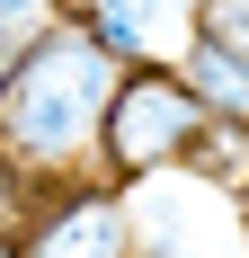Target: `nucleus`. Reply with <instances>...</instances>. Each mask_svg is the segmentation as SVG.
Masks as SVG:
<instances>
[{"label":"nucleus","mask_w":249,"mask_h":258,"mask_svg":"<svg viewBox=\"0 0 249 258\" xmlns=\"http://www.w3.org/2000/svg\"><path fill=\"white\" fill-rule=\"evenodd\" d=\"M116 72L125 62L72 18V0L53 9L45 36H27L9 53V72H0V169L27 196L98 178V116H107Z\"/></svg>","instance_id":"1"},{"label":"nucleus","mask_w":249,"mask_h":258,"mask_svg":"<svg viewBox=\"0 0 249 258\" xmlns=\"http://www.w3.org/2000/svg\"><path fill=\"white\" fill-rule=\"evenodd\" d=\"M205 98L178 80L169 53H151V62H125L116 89H107V116H98V178L134 187L151 169H178V160L205 143Z\"/></svg>","instance_id":"2"},{"label":"nucleus","mask_w":249,"mask_h":258,"mask_svg":"<svg viewBox=\"0 0 249 258\" xmlns=\"http://www.w3.org/2000/svg\"><path fill=\"white\" fill-rule=\"evenodd\" d=\"M27 258H134V196L116 178H72L27 205Z\"/></svg>","instance_id":"3"},{"label":"nucleus","mask_w":249,"mask_h":258,"mask_svg":"<svg viewBox=\"0 0 249 258\" xmlns=\"http://www.w3.org/2000/svg\"><path fill=\"white\" fill-rule=\"evenodd\" d=\"M169 62H178V80L205 98V116H214V125L249 134V62H240V53H214V45H196V36H178Z\"/></svg>","instance_id":"4"},{"label":"nucleus","mask_w":249,"mask_h":258,"mask_svg":"<svg viewBox=\"0 0 249 258\" xmlns=\"http://www.w3.org/2000/svg\"><path fill=\"white\" fill-rule=\"evenodd\" d=\"M53 9H63V0H0V72H9V53H18L27 36L53 27Z\"/></svg>","instance_id":"5"},{"label":"nucleus","mask_w":249,"mask_h":258,"mask_svg":"<svg viewBox=\"0 0 249 258\" xmlns=\"http://www.w3.org/2000/svg\"><path fill=\"white\" fill-rule=\"evenodd\" d=\"M98 9H116L125 27H143L151 53H160V36H169V27H187V0H98Z\"/></svg>","instance_id":"6"},{"label":"nucleus","mask_w":249,"mask_h":258,"mask_svg":"<svg viewBox=\"0 0 249 258\" xmlns=\"http://www.w3.org/2000/svg\"><path fill=\"white\" fill-rule=\"evenodd\" d=\"M231 214H240V249H249V169H240V187H231Z\"/></svg>","instance_id":"7"}]
</instances>
